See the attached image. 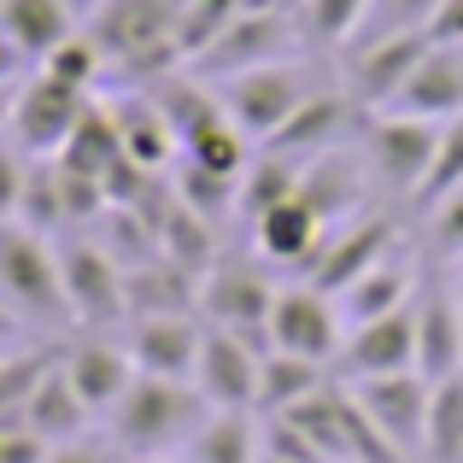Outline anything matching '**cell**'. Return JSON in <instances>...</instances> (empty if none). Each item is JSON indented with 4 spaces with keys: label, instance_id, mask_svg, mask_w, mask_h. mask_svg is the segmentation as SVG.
<instances>
[{
    "label": "cell",
    "instance_id": "1",
    "mask_svg": "<svg viewBox=\"0 0 463 463\" xmlns=\"http://www.w3.org/2000/svg\"><path fill=\"white\" fill-rule=\"evenodd\" d=\"M182 18H188V0H106L82 30L112 59V89H147L188 65Z\"/></svg>",
    "mask_w": 463,
    "mask_h": 463
},
{
    "label": "cell",
    "instance_id": "2",
    "mask_svg": "<svg viewBox=\"0 0 463 463\" xmlns=\"http://www.w3.org/2000/svg\"><path fill=\"white\" fill-rule=\"evenodd\" d=\"M212 417L194 382H165V375H136L129 393L112 405L100 434L118 446V458H170L188 446V434Z\"/></svg>",
    "mask_w": 463,
    "mask_h": 463
},
{
    "label": "cell",
    "instance_id": "3",
    "mask_svg": "<svg viewBox=\"0 0 463 463\" xmlns=\"http://www.w3.org/2000/svg\"><path fill=\"white\" fill-rule=\"evenodd\" d=\"M328 77H335V71H328L323 59L288 53V59H270V65H252V71L223 77V82H217V100H223V112L264 147V141H270Z\"/></svg>",
    "mask_w": 463,
    "mask_h": 463
},
{
    "label": "cell",
    "instance_id": "4",
    "mask_svg": "<svg viewBox=\"0 0 463 463\" xmlns=\"http://www.w3.org/2000/svg\"><path fill=\"white\" fill-rule=\"evenodd\" d=\"M0 306L18 323L71 328L65 282H59V247L24 223H0Z\"/></svg>",
    "mask_w": 463,
    "mask_h": 463
},
{
    "label": "cell",
    "instance_id": "5",
    "mask_svg": "<svg viewBox=\"0 0 463 463\" xmlns=\"http://www.w3.org/2000/svg\"><path fill=\"white\" fill-rule=\"evenodd\" d=\"M434 141H440V124H422V118H405V112H364L358 153L387 205H417L434 165Z\"/></svg>",
    "mask_w": 463,
    "mask_h": 463
},
{
    "label": "cell",
    "instance_id": "6",
    "mask_svg": "<svg viewBox=\"0 0 463 463\" xmlns=\"http://www.w3.org/2000/svg\"><path fill=\"white\" fill-rule=\"evenodd\" d=\"M276 294H282L276 270L247 247V252H223V259L200 276V299H194V306H200V317L212 328H235V335L270 346V306H276Z\"/></svg>",
    "mask_w": 463,
    "mask_h": 463
},
{
    "label": "cell",
    "instance_id": "7",
    "mask_svg": "<svg viewBox=\"0 0 463 463\" xmlns=\"http://www.w3.org/2000/svg\"><path fill=\"white\" fill-rule=\"evenodd\" d=\"M59 247V282H65V306H71V328H124V264L89 235L71 229L53 241Z\"/></svg>",
    "mask_w": 463,
    "mask_h": 463
},
{
    "label": "cell",
    "instance_id": "8",
    "mask_svg": "<svg viewBox=\"0 0 463 463\" xmlns=\"http://www.w3.org/2000/svg\"><path fill=\"white\" fill-rule=\"evenodd\" d=\"M89 106H94V94H82V89H71V82L47 77V71H24L18 94H12L6 141L24 158H59V147L71 141V129L82 124Z\"/></svg>",
    "mask_w": 463,
    "mask_h": 463
},
{
    "label": "cell",
    "instance_id": "9",
    "mask_svg": "<svg viewBox=\"0 0 463 463\" xmlns=\"http://www.w3.org/2000/svg\"><path fill=\"white\" fill-rule=\"evenodd\" d=\"M399 212H405V205H370V212L346 217L340 229H328L317 264L306 276H294V282H311V288H323V294H340V288H352L364 270L387 264L399 252V235H405Z\"/></svg>",
    "mask_w": 463,
    "mask_h": 463
},
{
    "label": "cell",
    "instance_id": "10",
    "mask_svg": "<svg viewBox=\"0 0 463 463\" xmlns=\"http://www.w3.org/2000/svg\"><path fill=\"white\" fill-rule=\"evenodd\" d=\"M288 53H299L288 12H235V18L188 59V71L205 77V82H223V77H235V71L270 65V59H288Z\"/></svg>",
    "mask_w": 463,
    "mask_h": 463
},
{
    "label": "cell",
    "instance_id": "11",
    "mask_svg": "<svg viewBox=\"0 0 463 463\" xmlns=\"http://www.w3.org/2000/svg\"><path fill=\"white\" fill-rule=\"evenodd\" d=\"M429 35L411 30V35H370V42H352L346 53L335 59V82L364 106V112H387L393 94L405 89V77L417 71Z\"/></svg>",
    "mask_w": 463,
    "mask_h": 463
},
{
    "label": "cell",
    "instance_id": "12",
    "mask_svg": "<svg viewBox=\"0 0 463 463\" xmlns=\"http://www.w3.org/2000/svg\"><path fill=\"white\" fill-rule=\"evenodd\" d=\"M59 370H65V382L77 387L82 405L94 411V422L112 417V405L129 393V382L141 375L118 328H77V340L59 346Z\"/></svg>",
    "mask_w": 463,
    "mask_h": 463
},
{
    "label": "cell",
    "instance_id": "13",
    "mask_svg": "<svg viewBox=\"0 0 463 463\" xmlns=\"http://www.w3.org/2000/svg\"><path fill=\"white\" fill-rule=\"evenodd\" d=\"M340 340H346V323H340L335 294H323V288H311V282H282V294H276V306H270V346L294 352V358L335 364Z\"/></svg>",
    "mask_w": 463,
    "mask_h": 463
},
{
    "label": "cell",
    "instance_id": "14",
    "mask_svg": "<svg viewBox=\"0 0 463 463\" xmlns=\"http://www.w3.org/2000/svg\"><path fill=\"white\" fill-rule=\"evenodd\" d=\"M358 129H364V106L352 100L335 77H328L323 89H317L311 100L299 106V112L288 118L270 141H264V147L282 153V158H294V165H311V158H323V153H335V147H352Z\"/></svg>",
    "mask_w": 463,
    "mask_h": 463
},
{
    "label": "cell",
    "instance_id": "15",
    "mask_svg": "<svg viewBox=\"0 0 463 463\" xmlns=\"http://www.w3.org/2000/svg\"><path fill=\"white\" fill-rule=\"evenodd\" d=\"M270 346L235 335V328H212L205 323L200 340V364H194V387L212 411H259V358Z\"/></svg>",
    "mask_w": 463,
    "mask_h": 463
},
{
    "label": "cell",
    "instance_id": "16",
    "mask_svg": "<svg viewBox=\"0 0 463 463\" xmlns=\"http://www.w3.org/2000/svg\"><path fill=\"white\" fill-rule=\"evenodd\" d=\"M352 399L364 405V417L387 434L411 463H422V422H429V375L399 370V375H370V382H346Z\"/></svg>",
    "mask_w": 463,
    "mask_h": 463
},
{
    "label": "cell",
    "instance_id": "17",
    "mask_svg": "<svg viewBox=\"0 0 463 463\" xmlns=\"http://www.w3.org/2000/svg\"><path fill=\"white\" fill-rule=\"evenodd\" d=\"M411 311H417V370L429 375V382L458 375L463 370V299H458L446 264L434 276H422Z\"/></svg>",
    "mask_w": 463,
    "mask_h": 463
},
{
    "label": "cell",
    "instance_id": "18",
    "mask_svg": "<svg viewBox=\"0 0 463 463\" xmlns=\"http://www.w3.org/2000/svg\"><path fill=\"white\" fill-rule=\"evenodd\" d=\"M124 346L136 358L141 375H165V382H194L200 364V340H205V317L200 311H176V317H129Z\"/></svg>",
    "mask_w": 463,
    "mask_h": 463
},
{
    "label": "cell",
    "instance_id": "19",
    "mask_svg": "<svg viewBox=\"0 0 463 463\" xmlns=\"http://www.w3.org/2000/svg\"><path fill=\"white\" fill-rule=\"evenodd\" d=\"M299 200H306V205H311L317 217H323L328 229H340L346 217L370 212V205H387L382 194H375L370 170H364L358 141H352V147L323 153V158H311V165L299 170Z\"/></svg>",
    "mask_w": 463,
    "mask_h": 463
},
{
    "label": "cell",
    "instance_id": "20",
    "mask_svg": "<svg viewBox=\"0 0 463 463\" xmlns=\"http://www.w3.org/2000/svg\"><path fill=\"white\" fill-rule=\"evenodd\" d=\"M399 370H417V311L411 306L346 328L335 358L340 382H370V375H399Z\"/></svg>",
    "mask_w": 463,
    "mask_h": 463
},
{
    "label": "cell",
    "instance_id": "21",
    "mask_svg": "<svg viewBox=\"0 0 463 463\" xmlns=\"http://www.w3.org/2000/svg\"><path fill=\"white\" fill-rule=\"evenodd\" d=\"M387 112L422 118V124H452L463 118V42H429L405 89L393 94Z\"/></svg>",
    "mask_w": 463,
    "mask_h": 463
},
{
    "label": "cell",
    "instance_id": "22",
    "mask_svg": "<svg viewBox=\"0 0 463 463\" xmlns=\"http://www.w3.org/2000/svg\"><path fill=\"white\" fill-rule=\"evenodd\" d=\"M247 241H252V252H259L270 270L306 276L317 264V252H323V241H328V223L294 194V200H282L276 212H264L259 223H247Z\"/></svg>",
    "mask_w": 463,
    "mask_h": 463
},
{
    "label": "cell",
    "instance_id": "23",
    "mask_svg": "<svg viewBox=\"0 0 463 463\" xmlns=\"http://www.w3.org/2000/svg\"><path fill=\"white\" fill-rule=\"evenodd\" d=\"M106 106H112L124 158H136L141 170H158V176L182 158V141H176V129H170V118L158 112L153 89H106Z\"/></svg>",
    "mask_w": 463,
    "mask_h": 463
},
{
    "label": "cell",
    "instance_id": "24",
    "mask_svg": "<svg viewBox=\"0 0 463 463\" xmlns=\"http://www.w3.org/2000/svg\"><path fill=\"white\" fill-rule=\"evenodd\" d=\"M417 288H422V276L411 270V259H405V252H393L387 264L364 270L352 288H340V294H335L340 323H346V328H358V323H375V317H387V311H405L411 299H417Z\"/></svg>",
    "mask_w": 463,
    "mask_h": 463
},
{
    "label": "cell",
    "instance_id": "25",
    "mask_svg": "<svg viewBox=\"0 0 463 463\" xmlns=\"http://www.w3.org/2000/svg\"><path fill=\"white\" fill-rule=\"evenodd\" d=\"M288 18H294L299 53L340 59L370 24V0H299V6H288Z\"/></svg>",
    "mask_w": 463,
    "mask_h": 463
},
{
    "label": "cell",
    "instance_id": "26",
    "mask_svg": "<svg viewBox=\"0 0 463 463\" xmlns=\"http://www.w3.org/2000/svg\"><path fill=\"white\" fill-rule=\"evenodd\" d=\"M77 30H82V24L71 18L65 0H0V35L18 47V59L30 71L42 65L65 35H77Z\"/></svg>",
    "mask_w": 463,
    "mask_h": 463
},
{
    "label": "cell",
    "instance_id": "27",
    "mask_svg": "<svg viewBox=\"0 0 463 463\" xmlns=\"http://www.w3.org/2000/svg\"><path fill=\"white\" fill-rule=\"evenodd\" d=\"M200 299V276L182 270V264H170L165 252L147 264H136V270H124V306L129 317H176V311H200L194 306ZM124 317V323H129Z\"/></svg>",
    "mask_w": 463,
    "mask_h": 463
},
{
    "label": "cell",
    "instance_id": "28",
    "mask_svg": "<svg viewBox=\"0 0 463 463\" xmlns=\"http://www.w3.org/2000/svg\"><path fill=\"white\" fill-rule=\"evenodd\" d=\"M24 417V429L30 434H42L47 446H71V440H89V429H94V411L77 399V387L65 382V370H59V358H53V370L42 375V387L30 393V405L18 411Z\"/></svg>",
    "mask_w": 463,
    "mask_h": 463
},
{
    "label": "cell",
    "instance_id": "29",
    "mask_svg": "<svg viewBox=\"0 0 463 463\" xmlns=\"http://www.w3.org/2000/svg\"><path fill=\"white\" fill-rule=\"evenodd\" d=\"M335 382V364H317V358H294V352H264L259 358V417H282V411L306 405L311 393Z\"/></svg>",
    "mask_w": 463,
    "mask_h": 463
},
{
    "label": "cell",
    "instance_id": "30",
    "mask_svg": "<svg viewBox=\"0 0 463 463\" xmlns=\"http://www.w3.org/2000/svg\"><path fill=\"white\" fill-rule=\"evenodd\" d=\"M182 463H259V411H212L200 429L188 434V446L176 452Z\"/></svg>",
    "mask_w": 463,
    "mask_h": 463
},
{
    "label": "cell",
    "instance_id": "31",
    "mask_svg": "<svg viewBox=\"0 0 463 463\" xmlns=\"http://www.w3.org/2000/svg\"><path fill=\"white\" fill-rule=\"evenodd\" d=\"M170 188H176V200L188 205L194 217H205L212 229H241V176H223V170H205L194 165V158H176L170 165Z\"/></svg>",
    "mask_w": 463,
    "mask_h": 463
},
{
    "label": "cell",
    "instance_id": "32",
    "mask_svg": "<svg viewBox=\"0 0 463 463\" xmlns=\"http://www.w3.org/2000/svg\"><path fill=\"white\" fill-rule=\"evenodd\" d=\"M158 252H165L170 264H182V270L205 276L229 247H223V229H212L205 217H194L182 200H170V212L158 217Z\"/></svg>",
    "mask_w": 463,
    "mask_h": 463
},
{
    "label": "cell",
    "instance_id": "33",
    "mask_svg": "<svg viewBox=\"0 0 463 463\" xmlns=\"http://www.w3.org/2000/svg\"><path fill=\"white\" fill-rule=\"evenodd\" d=\"M118 158H124V141H118L112 106H106V94H94V106L82 112V124L71 129V141L59 147V165H65V170H82V176H106Z\"/></svg>",
    "mask_w": 463,
    "mask_h": 463
},
{
    "label": "cell",
    "instance_id": "34",
    "mask_svg": "<svg viewBox=\"0 0 463 463\" xmlns=\"http://www.w3.org/2000/svg\"><path fill=\"white\" fill-rule=\"evenodd\" d=\"M299 170H306V165H294V158H282L270 147L252 153V165L241 170V229L259 223L264 212H276L282 200H294V194H299Z\"/></svg>",
    "mask_w": 463,
    "mask_h": 463
},
{
    "label": "cell",
    "instance_id": "35",
    "mask_svg": "<svg viewBox=\"0 0 463 463\" xmlns=\"http://www.w3.org/2000/svg\"><path fill=\"white\" fill-rule=\"evenodd\" d=\"M422 463H463V370L429 387V422H422Z\"/></svg>",
    "mask_w": 463,
    "mask_h": 463
},
{
    "label": "cell",
    "instance_id": "36",
    "mask_svg": "<svg viewBox=\"0 0 463 463\" xmlns=\"http://www.w3.org/2000/svg\"><path fill=\"white\" fill-rule=\"evenodd\" d=\"M252 153H259V141H252L229 112L212 118L205 129H194V136L182 141V158H194V165H205V170H223V176H241V170L252 165Z\"/></svg>",
    "mask_w": 463,
    "mask_h": 463
},
{
    "label": "cell",
    "instance_id": "37",
    "mask_svg": "<svg viewBox=\"0 0 463 463\" xmlns=\"http://www.w3.org/2000/svg\"><path fill=\"white\" fill-rule=\"evenodd\" d=\"M35 71H47V77L71 82V89H82V94H106V89H112V59L100 53V42H94L89 30L65 35V42H59Z\"/></svg>",
    "mask_w": 463,
    "mask_h": 463
},
{
    "label": "cell",
    "instance_id": "38",
    "mask_svg": "<svg viewBox=\"0 0 463 463\" xmlns=\"http://www.w3.org/2000/svg\"><path fill=\"white\" fill-rule=\"evenodd\" d=\"M18 223L35 229V235H47V241L65 235V194H59V165H53V158H30L24 200H18Z\"/></svg>",
    "mask_w": 463,
    "mask_h": 463
},
{
    "label": "cell",
    "instance_id": "39",
    "mask_svg": "<svg viewBox=\"0 0 463 463\" xmlns=\"http://www.w3.org/2000/svg\"><path fill=\"white\" fill-rule=\"evenodd\" d=\"M53 358L59 346H6V358H0V417H18L30 405V393L53 370Z\"/></svg>",
    "mask_w": 463,
    "mask_h": 463
},
{
    "label": "cell",
    "instance_id": "40",
    "mask_svg": "<svg viewBox=\"0 0 463 463\" xmlns=\"http://www.w3.org/2000/svg\"><path fill=\"white\" fill-rule=\"evenodd\" d=\"M422 241H429L434 264H458L463 259V188L440 194V200L422 212Z\"/></svg>",
    "mask_w": 463,
    "mask_h": 463
},
{
    "label": "cell",
    "instance_id": "41",
    "mask_svg": "<svg viewBox=\"0 0 463 463\" xmlns=\"http://www.w3.org/2000/svg\"><path fill=\"white\" fill-rule=\"evenodd\" d=\"M463 188V118H452V124H440V141H434V165H429V182H422L417 194V212H429L440 194Z\"/></svg>",
    "mask_w": 463,
    "mask_h": 463
},
{
    "label": "cell",
    "instance_id": "42",
    "mask_svg": "<svg viewBox=\"0 0 463 463\" xmlns=\"http://www.w3.org/2000/svg\"><path fill=\"white\" fill-rule=\"evenodd\" d=\"M434 12H440V0H370V24H364L358 42H370V35H411V30L429 35Z\"/></svg>",
    "mask_w": 463,
    "mask_h": 463
},
{
    "label": "cell",
    "instance_id": "43",
    "mask_svg": "<svg viewBox=\"0 0 463 463\" xmlns=\"http://www.w3.org/2000/svg\"><path fill=\"white\" fill-rule=\"evenodd\" d=\"M24 176H30V158L12 147V141H0V223H18Z\"/></svg>",
    "mask_w": 463,
    "mask_h": 463
},
{
    "label": "cell",
    "instance_id": "44",
    "mask_svg": "<svg viewBox=\"0 0 463 463\" xmlns=\"http://www.w3.org/2000/svg\"><path fill=\"white\" fill-rule=\"evenodd\" d=\"M42 463H118V446L100 434V446L94 440H71V446H47Z\"/></svg>",
    "mask_w": 463,
    "mask_h": 463
},
{
    "label": "cell",
    "instance_id": "45",
    "mask_svg": "<svg viewBox=\"0 0 463 463\" xmlns=\"http://www.w3.org/2000/svg\"><path fill=\"white\" fill-rule=\"evenodd\" d=\"M429 42H463V0H440V12L429 18Z\"/></svg>",
    "mask_w": 463,
    "mask_h": 463
},
{
    "label": "cell",
    "instance_id": "46",
    "mask_svg": "<svg viewBox=\"0 0 463 463\" xmlns=\"http://www.w3.org/2000/svg\"><path fill=\"white\" fill-rule=\"evenodd\" d=\"M24 71H30V65H24V59H18V47H12L6 35H0V82H18Z\"/></svg>",
    "mask_w": 463,
    "mask_h": 463
},
{
    "label": "cell",
    "instance_id": "47",
    "mask_svg": "<svg viewBox=\"0 0 463 463\" xmlns=\"http://www.w3.org/2000/svg\"><path fill=\"white\" fill-rule=\"evenodd\" d=\"M12 94H18V82H0V141H6V124H12Z\"/></svg>",
    "mask_w": 463,
    "mask_h": 463
},
{
    "label": "cell",
    "instance_id": "48",
    "mask_svg": "<svg viewBox=\"0 0 463 463\" xmlns=\"http://www.w3.org/2000/svg\"><path fill=\"white\" fill-rule=\"evenodd\" d=\"M65 6H71V18H77V24H89V18H94V12H100V6H106V0H65Z\"/></svg>",
    "mask_w": 463,
    "mask_h": 463
},
{
    "label": "cell",
    "instance_id": "49",
    "mask_svg": "<svg viewBox=\"0 0 463 463\" xmlns=\"http://www.w3.org/2000/svg\"><path fill=\"white\" fill-rule=\"evenodd\" d=\"M18 328H24V323H18V317H12L6 306H0V340H12V335H18Z\"/></svg>",
    "mask_w": 463,
    "mask_h": 463
},
{
    "label": "cell",
    "instance_id": "50",
    "mask_svg": "<svg viewBox=\"0 0 463 463\" xmlns=\"http://www.w3.org/2000/svg\"><path fill=\"white\" fill-rule=\"evenodd\" d=\"M446 270H452V288H458V299H463V259H458V264H446Z\"/></svg>",
    "mask_w": 463,
    "mask_h": 463
},
{
    "label": "cell",
    "instance_id": "51",
    "mask_svg": "<svg viewBox=\"0 0 463 463\" xmlns=\"http://www.w3.org/2000/svg\"><path fill=\"white\" fill-rule=\"evenodd\" d=\"M118 463H182V458L170 452V458H118Z\"/></svg>",
    "mask_w": 463,
    "mask_h": 463
},
{
    "label": "cell",
    "instance_id": "52",
    "mask_svg": "<svg viewBox=\"0 0 463 463\" xmlns=\"http://www.w3.org/2000/svg\"><path fill=\"white\" fill-rule=\"evenodd\" d=\"M259 463H288V458H270V452H264V458H259Z\"/></svg>",
    "mask_w": 463,
    "mask_h": 463
},
{
    "label": "cell",
    "instance_id": "53",
    "mask_svg": "<svg viewBox=\"0 0 463 463\" xmlns=\"http://www.w3.org/2000/svg\"><path fill=\"white\" fill-rule=\"evenodd\" d=\"M6 346H12V340H0V358H6Z\"/></svg>",
    "mask_w": 463,
    "mask_h": 463
},
{
    "label": "cell",
    "instance_id": "54",
    "mask_svg": "<svg viewBox=\"0 0 463 463\" xmlns=\"http://www.w3.org/2000/svg\"><path fill=\"white\" fill-rule=\"evenodd\" d=\"M288 6H299V0H288Z\"/></svg>",
    "mask_w": 463,
    "mask_h": 463
}]
</instances>
